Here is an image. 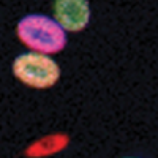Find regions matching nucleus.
<instances>
[{"instance_id": "5", "label": "nucleus", "mask_w": 158, "mask_h": 158, "mask_svg": "<svg viewBox=\"0 0 158 158\" xmlns=\"http://www.w3.org/2000/svg\"><path fill=\"white\" fill-rule=\"evenodd\" d=\"M123 158H144V156H136V155H131V156H123Z\"/></svg>"}, {"instance_id": "2", "label": "nucleus", "mask_w": 158, "mask_h": 158, "mask_svg": "<svg viewBox=\"0 0 158 158\" xmlns=\"http://www.w3.org/2000/svg\"><path fill=\"white\" fill-rule=\"evenodd\" d=\"M11 73L25 87L48 90L60 81L62 68L52 56L27 51L15 57L11 63Z\"/></svg>"}, {"instance_id": "4", "label": "nucleus", "mask_w": 158, "mask_h": 158, "mask_svg": "<svg viewBox=\"0 0 158 158\" xmlns=\"http://www.w3.org/2000/svg\"><path fill=\"white\" fill-rule=\"evenodd\" d=\"M70 146V136L65 133H49L30 142L24 150L27 158H48L63 152Z\"/></svg>"}, {"instance_id": "3", "label": "nucleus", "mask_w": 158, "mask_h": 158, "mask_svg": "<svg viewBox=\"0 0 158 158\" xmlns=\"http://www.w3.org/2000/svg\"><path fill=\"white\" fill-rule=\"evenodd\" d=\"M52 13L62 27L73 33L85 30L92 19L89 0H54Z\"/></svg>"}, {"instance_id": "1", "label": "nucleus", "mask_w": 158, "mask_h": 158, "mask_svg": "<svg viewBox=\"0 0 158 158\" xmlns=\"http://www.w3.org/2000/svg\"><path fill=\"white\" fill-rule=\"evenodd\" d=\"M16 36L29 51L56 56L68 44V32L54 16L29 13L16 24Z\"/></svg>"}]
</instances>
